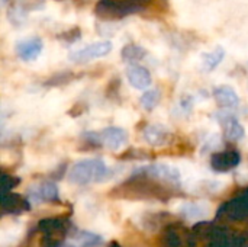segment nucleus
<instances>
[{
  "instance_id": "bb28decb",
  "label": "nucleus",
  "mask_w": 248,
  "mask_h": 247,
  "mask_svg": "<svg viewBox=\"0 0 248 247\" xmlns=\"http://www.w3.org/2000/svg\"><path fill=\"white\" fill-rule=\"evenodd\" d=\"M246 237H247V242H248V233H247V234H246Z\"/></svg>"
},
{
  "instance_id": "4be33fe9",
  "label": "nucleus",
  "mask_w": 248,
  "mask_h": 247,
  "mask_svg": "<svg viewBox=\"0 0 248 247\" xmlns=\"http://www.w3.org/2000/svg\"><path fill=\"white\" fill-rule=\"evenodd\" d=\"M180 213L186 218H199V217H205L208 214V210L198 204H185L182 207Z\"/></svg>"
},
{
  "instance_id": "ddd939ff",
  "label": "nucleus",
  "mask_w": 248,
  "mask_h": 247,
  "mask_svg": "<svg viewBox=\"0 0 248 247\" xmlns=\"http://www.w3.org/2000/svg\"><path fill=\"white\" fill-rule=\"evenodd\" d=\"M31 202H60V192L54 182H44L39 186L29 191Z\"/></svg>"
},
{
  "instance_id": "f8f14e48",
  "label": "nucleus",
  "mask_w": 248,
  "mask_h": 247,
  "mask_svg": "<svg viewBox=\"0 0 248 247\" xmlns=\"http://www.w3.org/2000/svg\"><path fill=\"white\" fill-rule=\"evenodd\" d=\"M16 54L23 61H33L36 60L44 48V42L39 36H32L28 39H22L16 44Z\"/></svg>"
},
{
  "instance_id": "2eb2a0df",
  "label": "nucleus",
  "mask_w": 248,
  "mask_h": 247,
  "mask_svg": "<svg viewBox=\"0 0 248 247\" xmlns=\"http://www.w3.org/2000/svg\"><path fill=\"white\" fill-rule=\"evenodd\" d=\"M144 140L153 146V147H160V146H164L169 140H170V131L167 127L161 125V124H151L148 125L144 132Z\"/></svg>"
},
{
  "instance_id": "a211bd4d",
  "label": "nucleus",
  "mask_w": 248,
  "mask_h": 247,
  "mask_svg": "<svg viewBox=\"0 0 248 247\" xmlns=\"http://www.w3.org/2000/svg\"><path fill=\"white\" fill-rule=\"evenodd\" d=\"M180 224H174V223H169L167 226L163 227V233H161V239H160V246L161 247H182L183 246V240L182 236L177 230Z\"/></svg>"
},
{
  "instance_id": "6ab92c4d",
  "label": "nucleus",
  "mask_w": 248,
  "mask_h": 247,
  "mask_svg": "<svg viewBox=\"0 0 248 247\" xmlns=\"http://www.w3.org/2000/svg\"><path fill=\"white\" fill-rule=\"evenodd\" d=\"M224 57H225V49L222 47H217L215 49L203 54V57H202V68L205 71L215 70L222 63Z\"/></svg>"
},
{
  "instance_id": "9d476101",
  "label": "nucleus",
  "mask_w": 248,
  "mask_h": 247,
  "mask_svg": "<svg viewBox=\"0 0 248 247\" xmlns=\"http://www.w3.org/2000/svg\"><path fill=\"white\" fill-rule=\"evenodd\" d=\"M205 247H248V242L246 234H240L224 226L218 236L208 242Z\"/></svg>"
},
{
  "instance_id": "393cba45",
  "label": "nucleus",
  "mask_w": 248,
  "mask_h": 247,
  "mask_svg": "<svg viewBox=\"0 0 248 247\" xmlns=\"http://www.w3.org/2000/svg\"><path fill=\"white\" fill-rule=\"evenodd\" d=\"M109 247H122L119 243H116V242H112L110 245H109Z\"/></svg>"
},
{
  "instance_id": "423d86ee",
  "label": "nucleus",
  "mask_w": 248,
  "mask_h": 247,
  "mask_svg": "<svg viewBox=\"0 0 248 247\" xmlns=\"http://www.w3.org/2000/svg\"><path fill=\"white\" fill-rule=\"evenodd\" d=\"M112 42L110 41H99V42H93L89 44L80 49L71 51L68 54V60H71L73 63H86L94 58H100L108 55L112 51Z\"/></svg>"
},
{
  "instance_id": "39448f33",
  "label": "nucleus",
  "mask_w": 248,
  "mask_h": 247,
  "mask_svg": "<svg viewBox=\"0 0 248 247\" xmlns=\"http://www.w3.org/2000/svg\"><path fill=\"white\" fill-rule=\"evenodd\" d=\"M246 220H248V189L224 202L217 213V221L240 223Z\"/></svg>"
},
{
  "instance_id": "20e7f679",
  "label": "nucleus",
  "mask_w": 248,
  "mask_h": 247,
  "mask_svg": "<svg viewBox=\"0 0 248 247\" xmlns=\"http://www.w3.org/2000/svg\"><path fill=\"white\" fill-rule=\"evenodd\" d=\"M83 137L94 147H105L112 151L119 150L128 143V132L119 127H108L99 132H86Z\"/></svg>"
},
{
  "instance_id": "aec40b11",
  "label": "nucleus",
  "mask_w": 248,
  "mask_h": 247,
  "mask_svg": "<svg viewBox=\"0 0 248 247\" xmlns=\"http://www.w3.org/2000/svg\"><path fill=\"white\" fill-rule=\"evenodd\" d=\"M121 55H122L124 61H126V63H137V61H141L144 57H147V49L141 45L129 44L122 48Z\"/></svg>"
},
{
  "instance_id": "412c9836",
  "label": "nucleus",
  "mask_w": 248,
  "mask_h": 247,
  "mask_svg": "<svg viewBox=\"0 0 248 247\" xmlns=\"http://www.w3.org/2000/svg\"><path fill=\"white\" fill-rule=\"evenodd\" d=\"M160 99H161L160 90L158 89H151V90H147V92L142 93V96L140 98V103L145 111H153L158 105Z\"/></svg>"
},
{
  "instance_id": "0eeeda50",
  "label": "nucleus",
  "mask_w": 248,
  "mask_h": 247,
  "mask_svg": "<svg viewBox=\"0 0 248 247\" xmlns=\"http://www.w3.org/2000/svg\"><path fill=\"white\" fill-rule=\"evenodd\" d=\"M140 172L154 179H158L170 186L177 188L180 185V172L174 166H170V165H150L147 167L140 169Z\"/></svg>"
},
{
  "instance_id": "9b49d317",
  "label": "nucleus",
  "mask_w": 248,
  "mask_h": 247,
  "mask_svg": "<svg viewBox=\"0 0 248 247\" xmlns=\"http://www.w3.org/2000/svg\"><path fill=\"white\" fill-rule=\"evenodd\" d=\"M38 230L45 236H52L62 240L70 233V221L61 217L44 218L38 223Z\"/></svg>"
},
{
  "instance_id": "5701e85b",
  "label": "nucleus",
  "mask_w": 248,
  "mask_h": 247,
  "mask_svg": "<svg viewBox=\"0 0 248 247\" xmlns=\"http://www.w3.org/2000/svg\"><path fill=\"white\" fill-rule=\"evenodd\" d=\"M19 183H20V179H19V178L3 173V175H1V194L12 192V189L16 188Z\"/></svg>"
},
{
  "instance_id": "f3484780",
  "label": "nucleus",
  "mask_w": 248,
  "mask_h": 247,
  "mask_svg": "<svg viewBox=\"0 0 248 247\" xmlns=\"http://www.w3.org/2000/svg\"><path fill=\"white\" fill-rule=\"evenodd\" d=\"M214 98L221 108L235 109L240 105V98H238L237 92L231 86H227V84L218 86L214 90Z\"/></svg>"
},
{
  "instance_id": "f03ea898",
  "label": "nucleus",
  "mask_w": 248,
  "mask_h": 247,
  "mask_svg": "<svg viewBox=\"0 0 248 247\" xmlns=\"http://www.w3.org/2000/svg\"><path fill=\"white\" fill-rule=\"evenodd\" d=\"M110 175L109 167L102 159H83L68 170V181L74 185H90L103 182Z\"/></svg>"
},
{
  "instance_id": "1a4fd4ad",
  "label": "nucleus",
  "mask_w": 248,
  "mask_h": 247,
  "mask_svg": "<svg viewBox=\"0 0 248 247\" xmlns=\"http://www.w3.org/2000/svg\"><path fill=\"white\" fill-rule=\"evenodd\" d=\"M0 202H1L3 215H19L31 210V201L15 192L1 194Z\"/></svg>"
},
{
  "instance_id": "6e6552de",
  "label": "nucleus",
  "mask_w": 248,
  "mask_h": 247,
  "mask_svg": "<svg viewBox=\"0 0 248 247\" xmlns=\"http://www.w3.org/2000/svg\"><path fill=\"white\" fill-rule=\"evenodd\" d=\"M241 162V156L237 150H225L218 151L211 156V167L215 172L225 173L235 169Z\"/></svg>"
},
{
  "instance_id": "dca6fc26",
  "label": "nucleus",
  "mask_w": 248,
  "mask_h": 247,
  "mask_svg": "<svg viewBox=\"0 0 248 247\" xmlns=\"http://www.w3.org/2000/svg\"><path fill=\"white\" fill-rule=\"evenodd\" d=\"M219 122L224 127V135L227 140L238 141L244 137V134H246L244 127L238 122V119L235 116L228 115V114H221Z\"/></svg>"
},
{
  "instance_id": "a878e982",
  "label": "nucleus",
  "mask_w": 248,
  "mask_h": 247,
  "mask_svg": "<svg viewBox=\"0 0 248 247\" xmlns=\"http://www.w3.org/2000/svg\"><path fill=\"white\" fill-rule=\"evenodd\" d=\"M61 247H76V246H74V245H70V243H62Z\"/></svg>"
},
{
  "instance_id": "f257e3e1",
  "label": "nucleus",
  "mask_w": 248,
  "mask_h": 247,
  "mask_svg": "<svg viewBox=\"0 0 248 247\" xmlns=\"http://www.w3.org/2000/svg\"><path fill=\"white\" fill-rule=\"evenodd\" d=\"M173 188L174 186L138 170L126 182L112 189L110 197L119 199H157L166 202L173 197Z\"/></svg>"
},
{
  "instance_id": "7ed1b4c3",
  "label": "nucleus",
  "mask_w": 248,
  "mask_h": 247,
  "mask_svg": "<svg viewBox=\"0 0 248 247\" xmlns=\"http://www.w3.org/2000/svg\"><path fill=\"white\" fill-rule=\"evenodd\" d=\"M150 3L151 0H99L94 13L105 20H118L145 10Z\"/></svg>"
},
{
  "instance_id": "b1692460",
  "label": "nucleus",
  "mask_w": 248,
  "mask_h": 247,
  "mask_svg": "<svg viewBox=\"0 0 248 247\" xmlns=\"http://www.w3.org/2000/svg\"><path fill=\"white\" fill-rule=\"evenodd\" d=\"M64 242L61 239H57V237H52V236H45L42 234V239H41V243L39 247H61Z\"/></svg>"
},
{
  "instance_id": "4468645a",
  "label": "nucleus",
  "mask_w": 248,
  "mask_h": 247,
  "mask_svg": "<svg viewBox=\"0 0 248 247\" xmlns=\"http://www.w3.org/2000/svg\"><path fill=\"white\" fill-rule=\"evenodd\" d=\"M126 79H128L129 84L138 90H144V89L150 87L151 82H153L150 71L145 67L138 66V64H134L126 68Z\"/></svg>"
}]
</instances>
